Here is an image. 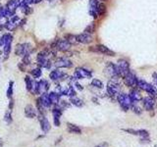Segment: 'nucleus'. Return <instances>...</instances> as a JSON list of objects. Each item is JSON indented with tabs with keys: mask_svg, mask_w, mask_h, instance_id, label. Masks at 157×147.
<instances>
[{
	"mask_svg": "<svg viewBox=\"0 0 157 147\" xmlns=\"http://www.w3.org/2000/svg\"><path fill=\"white\" fill-rule=\"evenodd\" d=\"M117 100H118V102H119L121 108L124 111L129 110L132 107V103H134L132 100V98L130 97V95L126 94V93H120V94H118Z\"/></svg>",
	"mask_w": 157,
	"mask_h": 147,
	"instance_id": "nucleus-1",
	"label": "nucleus"
},
{
	"mask_svg": "<svg viewBox=\"0 0 157 147\" xmlns=\"http://www.w3.org/2000/svg\"><path fill=\"white\" fill-rule=\"evenodd\" d=\"M117 69V74L119 77H124L128 73L130 72V65L129 62L124 59H121V60L118 61V64L116 65Z\"/></svg>",
	"mask_w": 157,
	"mask_h": 147,
	"instance_id": "nucleus-2",
	"label": "nucleus"
},
{
	"mask_svg": "<svg viewBox=\"0 0 157 147\" xmlns=\"http://www.w3.org/2000/svg\"><path fill=\"white\" fill-rule=\"evenodd\" d=\"M48 55H49L48 50H43V51L38 53V55H37V64H38L39 67L46 68V69L50 68L51 63H50V60L48 59Z\"/></svg>",
	"mask_w": 157,
	"mask_h": 147,
	"instance_id": "nucleus-3",
	"label": "nucleus"
},
{
	"mask_svg": "<svg viewBox=\"0 0 157 147\" xmlns=\"http://www.w3.org/2000/svg\"><path fill=\"white\" fill-rule=\"evenodd\" d=\"M137 86H139L140 89L146 91L148 94H150V96L157 97V89L153 85H150V83H148V82H146L145 81L139 80V81H137Z\"/></svg>",
	"mask_w": 157,
	"mask_h": 147,
	"instance_id": "nucleus-4",
	"label": "nucleus"
},
{
	"mask_svg": "<svg viewBox=\"0 0 157 147\" xmlns=\"http://www.w3.org/2000/svg\"><path fill=\"white\" fill-rule=\"evenodd\" d=\"M106 89H107V93L110 96H116V95L119 94L120 85H119V83L117 82V81L112 80V81H108L107 86H106Z\"/></svg>",
	"mask_w": 157,
	"mask_h": 147,
	"instance_id": "nucleus-5",
	"label": "nucleus"
},
{
	"mask_svg": "<svg viewBox=\"0 0 157 147\" xmlns=\"http://www.w3.org/2000/svg\"><path fill=\"white\" fill-rule=\"evenodd\" d=\"M32 46L29 43H22V44H18L16 46V49H15V53L18 56H22L25 57L29 54V51H31Z\"/></svg>",
	"mask_w": 157,
	"mask_h": 147,
	"instance_id": "nucleus-6",
	"label": "nucleus"
},
{
	"mask_svg": "<svg viewBox=\"0 0 157 147\" xmlns=\"http://www.w3.org/2000/svg\"><path fill=\"white\" fill-rule=\"evenodd\" d=\"M48 89H49V83L46 81L41 80L38 82L36 81L33 92L36 93V94H43V93H46Z\"/></svg>",
	"mask_w": 157,
	"mask_h": 147,
	"instance_id": "nucleus-7",
	"label": "nucleus"
},
{
	"mask_svg": "<svg viewBox=\"0 0 157 147\" xmlns=\"http://www.w3.org/2000/svg\"><path fill=\"white\" fill-rule=\"evenodd\" d=\"M123 80H124V83L127 86H130V87L137 86V81H139V80H137V77L135 74L131 71L123 77Z\"/></svg>",
	"mask_w": 157,
	"mask_h": 147,
	"instance_id": "nucleus-8",
	"label": "nucleus"
},
{
	"mask_svg": "<svg viewBox=\"0 0 157 147\" xmlns=\"http://www.w3.org/2000/svg\"><path fill=\"white\" fill-rule=\"evenodd\" d=\"M20 1L19 0H10V1L6 4V15L8 17L14 16L15 11L17 10V8L20 6Z\"/></svg>",
	"mask_w": 157,
	"mask_h": 147,
	"instance_id": "nucleus-9",
	"label": "nucleus"
},
{
	"mask_svg": "<svg viewBox=\"0 0 157 147\" xmlns=\"http://www.w3.org/2000/svg\"><path fill=\"white\" fill-rule=\"evenodd\" d=\"M74 77H75L76 80H82V78L91 77V72L86 70V69H83V68H77L76 71H75Z\"/></svg>",
	"mask_w": 157,
	"mask_h": 147,
	"instance_id": "nucleus-10",
	"label": "nucleus"
},
{
	"mask_svg": "<svg viewBox=\"0 0 157 147\" xmlns=\"http://www.w3.org/2000/svg\"><path fill=\"white\" fill-rule=\"evenodd\" d=\"M90 51H95V52H99L101 54H104L107 56H115V52L112 51L111 49L106 47L105 45H97V46H92L90 49Z\"/></svg>",
	"mask_w": 157,
	"mask_h": 147,
	"instance_id": "nucleus-11",
	"label": "nucleus"
},
{
	"mask_svg": "<svg viewBox=\"0 0 157 147\" xmlns=\"http://www.w3.org/2000/svg\"><path fill=\"white\" fill-rule=\"evenodd\" d=\"M71 45L72 44L67 39H60L55 43V48L61 52H67L68 50H70Z\"/></svg>",
	"mask_w": 157,
	"mask_h": 147,
	"instance_id": "nucleus-12",
	"label": "nucleus"
},
{
	"mask_svg": "<svg viewBox=\"0 0 157 147\" xmlns=\"http://www.w3.org/2000/svg\"><path fill=\"white\" fill-rule=\"evenodd\" d=\"M142 104H144V108L147 111L153 110L156 106V102L154 100V97L152 96H147L142 98Z\"/></svg>",
	"mask_w": 157,
	"mask_h": 147,
	"instance_id": "nucleus-13",
	"label": "nucleus"
},
{
	"mask_svg": "<svg viewBox=\"0 0 157 147\" xmlns=\"http://www.w3.org/2000/svg\"><path fill=\"white\" fill-rule=\"evenodd\" d=\"M99 2L98 0H90V16H92L93 18H97L98 17V7H99Z\"/></svg>",
	"mask_w": 157,
	"mask_h": 147,
	"instance_id": "nucleus-14",
	"label": "nucleus"
},
{
	"mask_svg": "<svg viewBox=\"0 0 157 147\" xmlns=\"http://www.w3.org/2000/svg\"><path fill=\"white\" fill-rule=\"evenodd\" d=\"M55 66L57 68H71L73 66V63L71 60H69L68 58L61 57V58L56 59Z\"/></svg>",
	"mask_w": 157,
	"mask_h": 147,
	"instance_id": "nucleus-15",
	"label": "nucleus"
},
{
	"mask_svg": "<svg viewBox=\"0 0 157 147\" xmlns=\"http://www.w3.org/2000/svg\"><path fill=\"white\" fill-rule=\"evenodd\" d=\"M76 39H77V42L82 43V44H88V43L92 42V40H93L91 34H88V33H86V32L76 36Z\"/></svg>",
	"mask_w": 157,
	"mask_h": 147,
	"instance_id": "nucleus-16",
	"label": "nucleus"
},
{
	"mask_svg": "<svg viewBox=\"0 0 157 147\" xmlns=\"http://www.w3.org/2000/svg\"><path fill=\"white\" fill-rule=\"evenodd\" d=\"M38 119H39V123H40V127H41L42 131H44V132L49 131V130H50V127H51L50 126V123H49V121L45 118L44 114L39 113Z\"/></svg>",
	"mask_w": 157,
	"mask_h": 147,
	"instance_id": "nucleus-17",
	"label": "nucleus"
},
{
	"mask_svg": "<svg viewBox=\"0 0 157 147\" xmlns=\"http://www.w3.org/2000/svg\"><path fill=\"white\" fill-rule=\"evenodd\" d=\"M106 73H107V75H109L112 77V80L116 81V78L119 77H118V74H117L116 65H115V64L111 63V62H109V63L107 64V66H106Z\"/></svg>",
	"mask_w": 157,
	"mask_h": 147,
	"instance_id": "nucleus-18",
	"label": "nucleus"
},
{
	"mask_svg": "<svg viewBox=\"0 0 157 147\" xmlns=\"http://www.w3.org/2000/svg\"><path fill=\"white\" fill-rule=\"evenodd\" d=\"M52 115H53L54 125L56 126H60V118L62 116V109L59 106L55 107L52 111Z\"/></svg>",
	"mask_w": 157,
	"mask_h": 147,
	"instance_id": "nucleus-19",
	"label": "nucleus"
},
{
	"mask_svg": "<svg viewBox=\"0 0 157 147\" xmlns=\"http://www.w3.org/2000/svg\"><path fill=\"white\" fill-rule=\"evenodd\" d=\"M124 131L126 132H129L131 134H134V135H137V136H140L141 138H147L148 137V131L145 130H124Z\"/></svg>",
	"mask_w": 157,
	"mask_h": 147,
	"instance_id": "nucleus-20",
	"label": "nucleus"
},
{
	"mask_svg": "<svg viewBox=\"0 0 157 147\" xmlns=\"http://www.w3.org/2000/svg\"><path fill=\"white\" fill-rule=\"evenodd\" d=\"M20 22H21V20H20L19 17H17V16H13L12 19L6 23V24H5V27H6V28L8 29V31H12V29H14L15 28H16V27L18 26V24H19Z\"/></svg>",
	"mask_w": 157,
	"mask_h": 147,
	"instance_id": "nucleus-21",
	"label": "nucleus"
},
{
	"mask_svg": "<svg viewBox=\"0 0 157 147\" xmlns=\"http://www.w3.org/2000/svg\"><path fill=\"white\" fill-rule=\"evenodd\" d=\"M25 115H26L27 118H29V119H33L36 116V110L34 109L33 106L32 105H27L26 108H25Z\"/></svg>",
	"mask_w": 157,
	"mask_h": 147,
	"instance_id": "nucleus-22",
	"label": "nucleus"
},
{
	"mask_svg": "<svg viewBox=\"0 0 157 147\" xmlns=\"http://www.w3.org/2000/svg\"><path fill=\"white\" fill-rule=\"evenodd\" d=\"M64 77H66V75L64 73H62L61 71H59V70H54V71H52L50 73V75H49V77H50L52 81L62 80Z\"/></svg>",
	"mask_w": 157,
	"mask_h": 147,
	"instance_id": "nucleus-23",
	"label": "nucleus"
},
{
	"mask_svg": "<svg viewBox=\"0 0 157 147\" xmlns=\"http://www.w3.org/2000/svg\"><path fill=\"white\" fill-rule=\"evenodd\" d=\"M39 99H40V102H41V104L43 105L44 108H49L52 105L48 93H43V94H41V96H40Z\"/></svg>",
	"mask_w": 157,
	"mask_h": 147,
	"instance_id": "nucleus-24",
	"label": "nucleus"
},
{
	"mask_svg": "<svg viewBox=\"0 0 157 147\" xmlns=\"http://www.w3.org/2000/svg\"><path fill=\"white\" fill-rule=\"evenodd\" d=\"M129 95H130V97L132 98V102H139V101L142 100V96H141V94L140 93V91H139V90H136V89H132Z\"/></svg>",
	"mask_w": 157,
	"mask_h": 147,
	"instance_id": "nucleus-25",
	"label": "nucleus"
},
{
	"mask_svg": "<svg viewBox=\"0 0 157 147\" xmlns=\"http://www.w3.org/2000/svg\"><path fill=\"white\" fill-rule=\"evenodd\" d=\"M25 81H26V86H27V89L28 91H33L34 89V85H36V81H33L31 77L29 76H27L25 77Z\"/></svg>",
	"mask_w": 157,
	"mask_h": 147,
	"instance_id": "nucleus-26",
	"label": "nucleus"
},
{
	"mask_svg": "<svg viewBox=\"0 0 157 147\" xmlns=\"http://www.w3.org/2000/svg\"><path fill=\"white\" fill-rule=\"evenodd\" d=\"M67 126H68V131L71 132V134H82V130L76 125H73V124H70V123H68Z\"/></svg>",
	"mask_w": 157,
	"mask_h": 147,
	"instance_id": "nucleus-27",
	"label": "nucleus"
},
{
	"mask_svg": "<svg viewBox=\"0 0 157 147\" xmlns=\"http://www.w3.org/2000/svg\"><path fill=\"white\" fill-rule=\"evenodd\" d=\"M49 95V98H50V101L52 104H59V102H60V94L57 92H50L48 93Z\"/></svg>",
	"mask_w": 157,
	"mask_h": 147,
	"instance_id": "nucleus-28",
	"label": "nucleus"
},
{
	"mask_svg": "<svg viewBox=\"0 0 157 147\" xmlns=\"http://www.w3.org/2000/svg\"><path fill=\"white\" fill-rule=\"evenodd\" d=\"M70 102H71V104L75 105V106H77V107H82V106H83V102H82V100L80 99V98L76 97V96L71 97Z\"/></svg>",
	"mask_w": 157,
	"mask_h": 147,
	"instance_id": "nucleus-29",
	"label": "nucleus"
},
{
	"mask_svg": "<svg viewBox=\"0 0 157 147\" xmlns=\"http://www.w3.org/2000/svg\"><path fill=\"white\" fill-rule=\"evenodd\" d=\"M91 85L96 87V88H102L103 83L100 80H98V78H93V80L91 81Z\"/></svg>",
	"mask_w": 157,
	"mask_h": 147,
	"instance_id": "nucleus-30",
	"label": "nucleus"
},
{
	"mask_svg": "<svg viewBox=\"0 0 157 147\" xmlns=\"http://www.w3.org/2000/svg\"><path fill=\"white\" fill-rule=\"evenodd\" d=\"M31 74H32V76L33 77H36V78H37V77H41V70H40V68H36V69H33V70L31 72Z\"/></svg>",
	"mask_w": 157,
	"mask_h": 147,
	"instance_id": "nucleus-31",
	"label": "nucleus"
},
{
	"mask_svg": "<svg viewBox=\"0 0 157 147\" xmlns=\"http://www.w3.org/2000/svg\"><path fill=\"white\" fill-rule=\"evenodd\" d=\"M106 12V5L104 3H100L98 7V16H102Z\"/></svg>",
	"mask_w": 157,
	"mask_h": 147,
	"instance_id": "nucleus-32",
	"label": "nucleus"
},
{
	"mask_svg": "<svg viewBox=\"0 0 157 147\" xmlns=\"http://www.w3.org/2000/svg\"><path fill=\"white\" fill-rule=\"evenodd\" d=\"M11 44L12 43H6L4 44V55L5 58H7L10 54V51H11Z\"/></svg>",
	"mask_w": 157,
	"mask_h": 147,
	"instance_id": "nucleus-33",
	"label": "nucleus"
},
{
	"mask_svg": "<svg viewBox=\"0 0 157 147\" xmlns=\"http://www.w3.org/2000/svg\"><path fill=\"white\" fill-rule=\"evenodd\" d=\"M13 85H14V82L10 81L9 85H8V89H7V97L8 98H12V95H13Z\"/></svg>",
	"mask_w": 157,
	"mask_h": 147,
	"instance_id": "nucleus-34",
	"label": "nucleus"
},
{
	"mask_svg": "<svg viewBox=\"0 0 157 147\" xmlns=\"http://www.w3.org/2000/svg\"><path fill=\"white\" fill-rule=\"evenodd\" d=\"M94 28H95L94 24H90V26H87V27L86 28L85 32H86V33H88V34H91V33H93V32H94Z\"/></svg>",
	"mask_w": 157,
	"mask_h": 147,
	"instance_id": "nucleus-35",
	"label": "nucleus"
},
{
	"mask_svg": "<svg viewBox=\"0 0 157 147\" xmlns=\"http://www.w3.org/2000/svg\"><path fill=\"white\" fill-rule=\"evenodd\" d=\"M4 120L6 123H8V124H10V123L12 122V116H11V110L6 112V114H5L4 116Z\"/></svg>",
	"mask_w": 157,
	"mask_h": 147,
	"instance_id": "nucleus-36",
	"label": "nucleus"
},
{
	"mask_svg": "<svg viewBox=\"0 0 157 147\" xmlns=\"http://www.w3.org/2000/svg\"><path fill=\"white\" fill-rule=\"evenodd\" d=\"M65 39H67V40L70 42L71 44L72 43H75L77 42V39H76V36H72V34H68V36H66Z\"/></svg>",
	"mask_w": 157,
	"mask_h": 147,
	"instance_id": "nucleus-37",
	"label": "nucleus"
},
{
	"mask_svg": "<svg viewBox=\"0 0 157 147\" xmlns=\"http://www.w3.org/2000/svg\"><path fill=\"white\" fill-rule=\"evenodd\" d=\"M67 95H68V96H70V97L76 96V90H75V88H74L73 86L68 87V92H67Z\"/></svg>",
	"mask_w": 157,
	"mask_h": 147,
	"instance_id": "nucleus-38",
	"label": "nucleus"
},
{
	"mask_svg": "<svg viewBox=\"0 0 157 147\" xmlns=\"http://www.w3.org/2000/svg\"><path fill=\"white\" fill-rule=\"evenodd\" d=\"M132 111H134L136 114H141V112H142V110H141V108L140 107H139V106H136V105H132Z\"/></svg>",
	"mask_w": 157,
	"mask_h": 147,
	"instance_id": "nucleus-39",
	"label": "nucleus"
},
{
	"mask_svg": "<svg viewBox=\"0 0 157 147\" xmlns=\"http://www.w3.org/2000/svg\"><path fill=\"white\" fill-rule=\"evenodd\" d=\"M59 107H60L62 110H64L65 108L70 107V104H69L67 101H61V102H59Z\"/></svg>",
	"mask_w": 157,
	"mask_h": 147,
	"instance_id": "nucleus-40",
	"label": "nucleus"
},
{
	"mask_svg": "<svg viewBox=\"0 0 157 147\" xmlns=\"http://www.w3.org/2000/svg\"><path fill=\"white\" fill-rule=\"evenodd\" d=\"M75 85H76V87L78 88V90H82L83 89V87H82V85H80V83H78V82H76L75 83Z\"/></svg>",
	"mask_w": 157,
	"mask_h": 147,
	"instance_id": "nucleus-41",
	"label": "nucleus"
},
{
	"mask_svg": "<svg viewBox=\"0 0 157 147\" xmlns=\"http://www.w3.org/2000/svg\"><path fill=\"white\" fill-rule=\"evenodd\" d=\"M95 147H108V143L107 142H103V143H101V144L96 145Z\"/></svg>",
	"mask_w": 157,
	"mask_h": 147,
	"instance_id": "nucleus-42",
	"label": "nucleus"
},
{
	"mask_svg": "<svg viewBox=\"0 0 157 147\" xmlns=\"http://www.w3.org/2000/svg\"><path fill=\"white\" fill-rule=\"evenodd\" d=\"M152 77H153V81H154V82H155V85H157V73H154V74H153V76H152Z\"/></svg>",
	"mask_w": 157,
	"mask_h": 147,
	"instance_id": "nucleus-43",
	"label": "nucleus"
},
{
	"mask_svg": "<svg viewBox=\"0 0 157 147\" xmlns=\"http://www.w3.org/2000/svg\"><path fill=\"white\" fill-rule=\"evenodd\" d=\"M42 0H32V3L33 4H36V3H39V2H41Z\"/></svg>",
	"mask_w": 157,
	"mask_h": 147,
	"instance_id": "nucleus-44",
	"label": "nucleus"
},
{
	"mask_svg": "<svg viewBox=\"0 0 157 147\" xmlns=\"http://www.w3.org/2000/svg\"><path fill=\"white\" fill-rule=\"evenodd\" d=\"M2 145H3V143H2V140L0 139V147H2Z\"/></svg>",
	"mask_w": 157,
	"mask_h": 147,
	"instance_id": "nucleus-45",
	"label": "nucleus"
},
{
	"mask_svg": "<svg viewBox=\"0 0 157 147\" xmlns=\"http://www.w3.org/2000/svg\"><path fill=\"white\" fill-rule=\"evenodd\" d=\"M104 1H105V0H104Z\"/></svg>",
	"mask_w": 157,
	"mask_h": 147,
	"instance_id": "nucleus-46",
	"label": "nucleus"
}]
</instances>
